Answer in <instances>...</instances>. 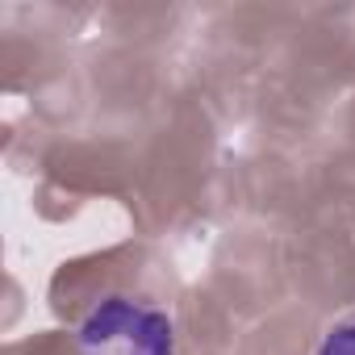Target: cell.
Here are the masks:
<instances>
[{"label":"cell","instance_id":"6da1fadb","mask_svg":"<svg viewBox=\"0 0 355 355\" xmlns=\"http://www.w3.org/2000/svg\"><path fill=\"white\" fill-rule=\"evenodd\" d=\"M80 355H175V326L134 297H105L80 322Z\"/></svg>","mask_w":355,"mask_h":355},{"label":"cell","instance_id":"7a4b0ae2","mask_svg":"<svg viewBox=\"0 0 355 355\" xmlns=\"http://www.w3.org/2000/svg\"><path fill=\"white\" fill-rule=\"evenodd\" d=\"M318 355H355V322H338V326L322 338Z\"/></svg>","mask_w":355,"mask_h":355}]
</instances>
